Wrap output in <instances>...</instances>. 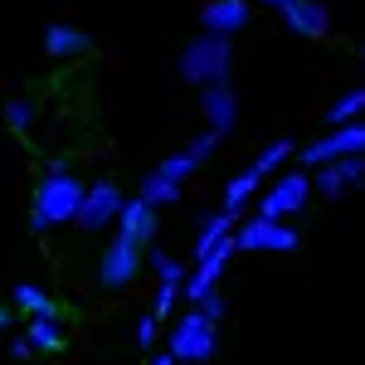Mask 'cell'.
<instances>
[{
  "label": "cell",
  "instance_id": "5b68a950",
  "mask_svg": "<svg viewBox=\"0 0 365 365\" xmlns=\"http://www.w3.org/2000/svg\"><path fill=\"white\" fill-rule=\"evenodd\" d=\"M234 249L239 253H297L302 234L282 220H263V215H244L234 225Z\"/></svg>",
  "mask_w": 365,
  "mask_h": 365
},
{
  "label": "cell",
  "instance_id": "ac0fdd59",
  "mask_svg": "<svg viewBox=\"0 0 365 365\" xmlns=\"http://www.w3.org/2000/svg\"><path fill=\"white\" fill-rule=\"evenodd\" d=\"M25 336H29L34 351H63V327H58V317H29Z\"/></svg>",
  "mask_w": 365,
  "mask_h": 365
},
{
  "label": "cell",
  "instance_id": "d6986e66",
  "mask_svg": "<svg viewBox=\"0 0 365 365\" xmlns=\"http://www.w3.org/2000/svg\"><path fill=\"white\" fill-rule=\"evenodd\" d=\"M365 117V88H351V93H341L336 103L327 108V127H341V122H361Z\"/></svg>",
  "mask_w": 365,
  "mask_h": 365
},
{
  "label": "cell",
  "instance_id": "cb8c5ba5",
  "mask_svg": "<svg viewBox=\"0 0 365 365\" xmlns=\"http://www.w3.org/2000/svg\"><path fill=\"white\" fill-rule=\"evenodd\" d=\"M175 307H180V282H156V307H151V317L161 322V317H175Z\"/></svg>",
  "mask_w": 365,
  "mask_h": 365
},
{
  "label": "cell",
  "instance_id": "8992f818",
  "mask_svg": "<svg viewBox=\"0 0 365 365\" xmlns=\"http://www.w3.org/2000/svg\"><path fill=\"white\" fill-rule=\"evenodd\" d=\"M341 156H365V117L361 122H341L331 132H322L317 141H307V146H302V170L331 166Z\"/></svg>",
  "mask_w": 365,
  "mask_h": 365
},
{
  "label": "cell",
  "instance_id": "9a60e30c",
  "mask_svg": "<svg viewBox=\"0 0 365 365\" xmlns=\"http://www.w3.org/2000/svg\"><path fill=\"white\" fill-rule=\"evenodd\" d=\"M44 54L49 58H78V54H88V34L78 25L54 20V25L44 29Z\"/></svg>",
  "mask_w": 365,
  "mask_h": 365
},
{
  "label": "cell",
  "instance_id": "e0dca14e",
  "mask_svg": "<svg viewBox=\"0 0 365 365\" xmlns=\"http://www.w3.org/2000/svg\"><path fill=\"white\" fill-rule=\"evenodd\" d=\"M10 302H15V312H25V317H58V302L39 287V282H15Z\"/></svg>",
  "mask_w": 365,
  "mask_h": 365
},
{
  "label": "cell",
  "instance_id": "484cf974",
  "mask_svg": "<svg viewBox=\"0 0 365 365\" xmlns=\"http://www.w3.org/2000/svg\"><path fill=\"white\" fill-rule=\"evenodd\" d=\"M220 141H225V137H220V132H210V127H205V132H200V137L190 141V146H185V151H190V156H195L200 166H205V161H210V156H215V151H220Z\"/></svg>",
  "mask_w": 365,
  "mask_h": 365
},
{
  "label": "cell",
  "instance_id": "30bf717a",
  "mask_svg": "<svg viewBox=\"0 0 365 365\" xmlns=\"http://www.w3.org/2000/svg\"><path fill=\"white\" fill-rule=\"evenodd\" d=\"M137 273H141V244H132V239L113 234V239H108V249H103V263H98L103 287H127Z\"/></svg>",
  "mask_w": 365,
  "mask_h": 365
},
{
  "label": "cell",
  "instance_id": "6da1fadb",
  "mask_svg": "<svg viewBox=\"0 0 365 365\" xmlns=\"http://www.w3.org/2000/svg\"><path fill=\"white\" fill-rule=\"evenodd\" d=\"M78 205H83V180L68 170V161H49L34 185V200H29V229L49 234L58 225H73Z\"/></svg>",
  "mask_w": 365,
  "mask_h": 365
},
{
  "label": "cell",
  "instance_id": "f1b7e54d",
  "mask_svg": "<svg viewBox=\"0 0 365 365\" xmlns=\"http://www.w3.org/2000/svg\"><path fill=\"white\" fill-rule=\"evenodd\" d=\"M10 327H15V307H5V302H0V331H10Z\"/></svg>",
  "mask_w": 365,
  "mask_h": 365
},
{
  "label": "cell",
  "instance_id": "2e32d148",
  "mask_svg": "<svg viewBox=\"0 0 365 365\" xmlns=\"http://www.w3.org/2000/svg\"><path fill=\"white\" fill-rule=\"evenodd\" d=\"M234 225H239V220H234V215H225V210L205 215V220H200V234H195V249H190V253H195V258H205L210 249H220L229 234H234Z\"/></svg>",
  "mask_w": 365,
  "mask_h": 365
},
{
  "label": "cell",
  "instance_id": "ffe728a7",
  "mask_svg": "<svg viewBox=\"0 0 365 365\" xmlns=\"http://www.w3.org/2000/svg\"><path fill=\"white\" fill-rule=\"evenodd\" d=\"M141 200H146V205H156V210H166V205H175V200H180V185H175V180H166L161 170H151V175L141 180Z\"/></svg>",
  "mask_w": 365,
  "mask_h": 365
},
{
  "label": "cell",
  "instance_id": "7a4b0ae2",
  "mask_svg": "<svg viewBox=\"0 0 365 365\" xmlns=\"http://www.w3.org/2000/svg\"><path fill=\"white\" fill-rule=\"evenodd\" d=\"M229 68H234V39L225 34H205L200 29L195 39L180 49V78L185 83H229Z\"/></svg>",
  "mask_w": 365,
  "mask_h": 365
},
{
  "label": "cell",
  "instance_id": "3957f363",
  "mask_svg": "<svg viewBox=\"0 0 365 365\" xmlns=\"http://www.w3.org/2000/svg\"><path fill=\"white\" fill-rule=\"evenodd\" d=\"M307 200H312V170H278V175H273V180L258 190V205H253V215L292 225V220L307 210Z\"/></svg>",
  "mask_w": 365,
  "mask_h": 365
},
{
  "label": "cell",
  "instance_id": "d4e9b609",
  "mask_svg": "<svg viewBox=\"0 0 365 365\" xmlns=\"http://www.w3.org/2000/svg\"><path fill=\"white\" fill-rule=\"evenodd\" d=\"M195 312H200V317H205V322H215V327H220V322H225V312H229L225 292H220V287H215V292H205V297H200V302H195Z\"/></svg>",
  "mask_w": 365,
  "mask_h": 365
},
{
  "label": "cell",
  "instance_id": "277c9868",
  "mask_svg": "<svg viewBox=\"0 0 365 365\" xmlns=\"http://www.w3.org/2000/svg\"><path fill=\"white\" fill-rule=\"evenodd\" d=\"M166 351L180 365H210V361H215V351H220V327H215V322H205L195 307L180 312V317H175V327H170Z\"/></svg>",
  "mask_w": 365,
  "mask_h": 365
},
{
  "label": "cell",
  "instance_id": "7402d4cb",
  "mask_svg": "<svg viewBox=\"0 0 365 365\" xmlns=\"http://www.w3.org/2000/svg\"><path fill=\"white\" fill-rule=\"evenodd\" d=\"M195 156H190V151H175V156H166V161H161V175H166V180H175V185H185V180H190V175H195Z\"/></svg>",
  "mask_w": 365,
  "mask_h": 365
},
{
  "label": "cell",
  "instance_id": "52a82bcc",
  "mask_svg": "<svg viewBox=\"0 0 365 365\" xmlns=\"http://www.w3.org/2000/svg\"><path fill=\"white\" fill-rule=\"evenodd\" d=\"M361 185H365V156H341L331 166L312 170V195H322V200H346Z\"/></svg>",
  "mask_w": 365,
  "mask_h": 365
},
{
  "label": "cell",
  "instance_id": "5bb4252c",
  "mask_svg": "<svg viewBox=\"0 0 365 365\" xmlns=\"http://www.w3.org/2000/svg\"><path fill=\"white\" fill-rule=\"evenodd\" d=\"M156 220H161V215H156V205H146L141 195H137V200H122V215H117V234L146 249V244L156 239Z\"/></svg>",
  "mask_w": 365,
  "mask_h": 365
},
{
  "label": "cell",
  "instance_id": "83f0119b",
  "mask_svg": "<svg viewBox=\"0 0 365 365\" xmlns=\"http://www.w3.org/2000/svg\"><path fill=\"white\" fill-rule=\"evenodd\" d=\"M10 356H15V361H29V356H34L29 336H15V341H10Z\"/></svg>",
  "mask_w": 365,
  "mask_h": 365
},
{
  "label": "cell",
  "instance_id": "f546056e",
  "mask_svg": "<svg viewBox=\"0 0 365 365\" xmlns=\"http://www.w3.org/2000/svg\"><path fill=\"white\" fill-rule=\"evenodd\" d=\"M146 365H180V361H175L170 351H156V356H151V361H146Z\"/></svg>",
  "mask_w": 365,
  "mask_h": 365
},
{
  "label": "cell",
  "instance_id": "4fadbf2b",
  "mask_svg": "<svg viewBox=\"0 0 365 365\" xmlns=\"http://www.w3.org/2000/svg\"><path fill=\"white\" fill-rule=\"evenodd\" d=\"M249 20H253V0H210L200 10V29L205 34H225V39H234Z\"/></svg>",
  "mask_w": 365,
  "mask_h": 365
},
{
  "label": "cell",
  "instance_id": "1f68e13d",
  "mask_svg": "<svg viewBox=\"0 0 365 365\" xmlns=\"http://www.w3.org/2000/svg\"><path fill=\"white\" fill-rule=\"evenodd\" d=\"M361 58H365V44H361Z\"/></svg>",
  "mask_w": 365,
  "mask_h": 365
},
{
  "label": "cell",
  "instance_id": "7c38bea8",
  "mask_svg": "<svg viewBox=\"0 0 365 365\" xmlns=\"http://www.w3.org/2000/svg\"><path fill=\"white\" fill-rule=\"evenodd\" d=\"M282 25L297 39H327L331 34V10L322 0H287L282 5Z\"/></svg>",
  "mask_w": 365,
  "mask_h": 365
},
{
  "label": "cell",
  "instance_id": "4316f807",
  "mask_svg": "<svg viewBox=\"0 0 365 365\" xmlns=\"http://www.w3.org/2000/svg\"><path fill=\"white\" fill-rule=\"evenodd\" d=\"M156 327H161V322H156L151 312H146V317H137V331H132V336H137L141 351H151V346H156Z\"/></svg>",
  "mask_w": 365,
  "mask_h": 365
},
{
  "label": "cell",
  "instance_id": "9c48e42d",
  "mask_svg": "<svg viewBox=\"0 0 365 365\" xmlns=\"http://www.w3.org/2000/svg\"><path fill=\"white\" fill-rule=\"evenodd\" d=\"M122 200L127 195L117 190V180H93V185H83V205H78V220H73V225H83V229L117 225Z\"/></svg>",
  "mask_w": 365,
  "mask_h": 365
},
{
  "label": "cell",
  "instance_id": "ba28073f",
  "mask_svg": "<svg viewBox=\"0 0 365 365\" xmlns=\"http://www.w3.org/2000/svg\"><path fill=\"white\" fill-rule=\"evenodd\" d=\"M234 253H239V249H234V234H229L220 249H210L205 258H195V263H190V273H185V287H180V292H185L190 302H200L205 292H215V287L225 282L229 263H234Z\"/></svg>",
  "mask_w": 365,
  "mask_h": 365
},
{
  "label": "cell",
  "instance_id": "4dcf8cb0",
  "mask_svg": "<svg viewBox=\"0 0 365 365\" xmlns=\"http://www.w3.org/2000/svg\"><path fill=\"white\" fill-rule=\"evenodd\" d=\"M258 5H268V10H282V5H287V0H258Z\"/></svg>",
  "mask_w": 365,
  "mask_h": 365
},
{
  "label": "cell",
  "instance_id": "44dd1931",
  "mask_svg": "<svg viewBox=\"0 0 365 365\" xmlns=\"http://www.w3.org/2000/svg\"><path fill=\"white\" fill-rule=\"evenodd\" d=\"M146 263L156 268V282H180V287H185V273H190V268H185V263H180L175 253L151 249V253H146Z\"/></svg>",
  "mask_w": 365,
  "mask_h": 365
},
{
  "label": "cell",
  "instance_id": "8fae6325",
  "mask_svg": "<svg viewBox=\"0 0 365 365\" xmlns=\"http://www.w3.org/2000/svg\"><path fill=\"white\" fill-rule=\"evenodd\" d=\"M200 113H205V127L229 137L239 127V93L234 83H205L200 88Z\"/></svg>",
  "mask_w": 365,
  "mask_h": 365
},
{
  "label": "cell",
  "instance_id": "603a6c76",
  "mask_svg": "<svg viewBox=\"0 0 365 365\" xmlns=\"http://www.w3.org/2000/svg\"><path fill=\"white\" fill-rule=\"evenodd\" d=\"M34 103H29V98H10V103H5V122H10V132H29V127H34Z\"/></svg>",
  "mask_w": 365,
  "mask_h": 365
}]
</instances>
